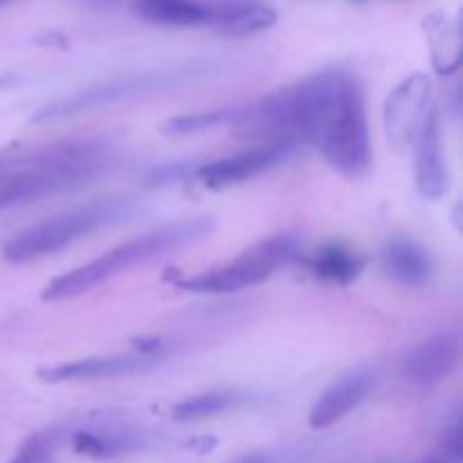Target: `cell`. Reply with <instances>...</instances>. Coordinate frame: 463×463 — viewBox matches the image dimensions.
<instances>
[{
    "mask_svg": "<svg viewBox=\"0 0 463 463\" xmlns=\"http://www.w3.org/2000/svg\"><path fill=\"white\" fill-rule=\"evenodd\" d=\"M348 71H324L292 86L274 90L251 104H242L235 129L258 145H301L319 140Z\"/></svg>",
    "mask_w": 463,
    "mask_h": 463,
    "instance_id": "cell-1",
    "label": "cell"
},
{
    "mask_svg": "<svg viewBox=\"0 0 463 463\" xmlns=\"http://www.w3.org/2000/svg\"><path fill=\"white\" fill-rule=\"evenodd\" d=\"M213 229H215V220L208 215H199L172 222V224L161 226V229H154L149 233L138 235V238L127 240V242L109 249L107 253H102L95 260L50 280L43 292H41V298L54 303L80 297V294L90 292L98 285L111 280L113 276L122 274L129 267L143 265V262L154 260V258L167 256V253L190 247V244L202 242L213 233Z\"/></svg>",
    "mask_w": 463,
    "mask_h": 463,
    "instance_id": "cell-2",
    "label": "cell"
},
{
    "mask_svg": "<svg viewBox=\"0 0 463 463\" xmlns=\"http://www.w3.org/2000/svg\"><path fill=\"white\" fill-rule=\"evenodd\" d=\"M134 208V199L118 194V197L99 199V202L86 203L75 211L48 217L7 240L3 247V258L9 265H23V262L52 256V253L71 247L77 240L90 235L93 231L129 220Z\"/></svg>",
    "mask_w": 463,
    "mask_h": 463,
    "instance_id": "cell-3",
    "label": "cell"
},
{
    "mask_svg": "<svg viewBox=\"0 0 463 463\" xmlns=\"http://www.w3.org/2000/svg\"><path fill=\"white\" fill-rule=\"evenodd\" d=\"M208 71H211V66H199V63H194V66L172 68V71H154L143 72V75H129L120 77V80L102 81V84L89 86V89L77 90V93L45 104V107H41L32 116V122H36V125H52V122L84 116V113L120 107V104L149 98V95L167 93V90L181 89V86H188L203 80L208 75Z\"/></svg>",
    "mask_w": 463,
    "mask_h": 463,
    "instance_id": "cell-4",
    "label": "cell"
},
{
    "mask_svg": "<svg viewBox=\"0 0 463 463\" xmlns=\"http://www.w3.org/2000/svg\"><path fill=\"white\" fill-rule=\"evenodd\" d=\"M317 145L328 165L339 175L348 179H362L371 172L373 152H371L364 90L351 72L339 89L333 111L321 129Z\"/></svg>",
    "mask_w": 463,
    "mask_h": 463,
    "instance_id": "cell-5",
    "label": "cell"
},
{
    "mask_svg": "<svg viewBox=\"0 0 463 463\" xmlns=\"http://www.w3.org/2000/svg\"><path fill=\"white\" fill-rule=\"evenodd\" d=\"M303 258L297 235H271L235 258L233 262L193 276H170L172 285L193 294H233L269 279L279 267Z\"/></svg>",
    "mask_w": 463,
    "mask_h": 463,
    "instance_id": "cell-6",
    "label": "cell"
},
{
    "mask_svg": "<svg viewBox=\"0 0 463 463\" xmlns=\"http://www.w3.org/2000/svg\"><path fill=\"white\" fill-rule=\"evenodd\" d=\"M111 163L113 147L104 140H61L32 149H5L0 152V184L45 172H80L95 179Z\"/></svg>",
    "mask_w": 463,
    "mask_h": 463,
    "instance_id": "cell-7",
    "label": "cell"
},
{
    "mask_svg": "<svg viewBox=\"0 0 463 463\" xmlns=\"http://www.w3.org/2000/svg\"><path fill=\"white\" fill-rule=\"evenodd\" d=\"M432 104L430 77L425 72H414V75L405 77L384 102L383 116L389 143L396 149L414 145Z\"/></svg>",
    "mask_w": 463,
    "mask_h": 463,
    "instance_id": "cell-8",
    "label": "cell"
},
{
    "mask_svg": "<svg viewBox=\"0 0 463 463\" xmlns=\"http://www.w3.org/2000/svg\"><path fill=\"white\" fill-rule=\"evenodd\" d=\"M289 154H294V149L288 145H253L251 149H244L233 156L202 161L194 172V181L213 190L229 188V185H238L253 176L265 175L267 170L283 163Z\"/></svg>",
    "mask_w": 463,
    "mask_h": 463,
    "instance_id": "cell-9",
    "label": "cell"
},
{
    "mask_svg": "<svg viewBox=\"0 0 463 463\" xmlns=\"http://www.w3.org/2000/svg\"><path fill=\"white\" fill-rule=\"evenodd\" d=\"M414 181L423 199H441L450 188L446 149H443L441 109L432 104L419 136L414 140Z\"/></svg>",
    "mask_w": 463,
    "mask_h": 463,
    "instance_id": "cell-10",
    "label": "cell"
},
{
    "mask_svg": "<svg viewBox=\"0 0 463 463\" xmlns=\"http://www.w3.org/2000/svg\"><path fill=\"white\" fill-rule=\"evenodd\" d=\"M165 360L163 355H145V353H118V355L86 357V360L61 362V364L41 366L36 378L48 384L86 383V380H109L122 375L143 373Z\"/></svg>",
    "mask_w": 463,
    "mask_h": 463,
    "instance_id": "cell-11",
    "label": "cell"
},
{
    "mask_svg": "<svg viewBox=\"0 0 463 463\" xmlns=\"http://www.w3.org/2000/svg\"><path fill=\"white\" fill-rule=\"evenodd\" d=\"M461 362V337L457 333H439L420 342L405 355L402 380L414 389H432L450 378Z\"/></svg>",
    "mask_w": 463,
    "mask_h": 463,
    "instance_id": "cell-12",
    "label": "cell"
},
{
    "mask_svg": "<svg viewBox=\"0 0 463 463\" xmlns=\"http://www.w3.org/2000/svg\"><path fill=\"white\" fill-rule=\"evenodd\" d=\"M375 378L366 369H355L351 373L342 375L317 398L310 414H307V423H310L312 430L330 428L337 420H342L344 416L351 414L353 410H357L371 396Z\"/></svg>",
    "mask_w": 463,
    "mask_h": 463,
    "instance_id": "cell-13",
    "label": "cell"
},
{
    "mask_svg": "<svg viewBox=\"0 0 463 463\" xmlns=\"http://www.w3.org/2000/svg\"><path fill=\"white\" fill-rule=\"evenodd\" d=\"M90 181L95 179L80 175V172H45V175L16 176V179L3 181L0 184V213L23 206V203L54 197V194L71 193Z\"/></svg>",
    "mask_w": 463,
    "mask_h": 463,
    "instance_id": "cell-14",
    "label": "cell"
},
{
    "mask_svg": "<svg viewBox=\"0 0 463 463\" xmlns=\"http://www.w3.org/2000/svg\"><path fill=\"white\" fill-rule=\"evenodd\" d=\"M279 21L276 9L267 5L251 3V0H229L213 7V23L220 34L231 36V39H242V36L260 34L269 30Z\"/></svg>",
    "mask_w": 463,
    "mask_h": 463,
    "instance_id": "cell-15",
    "label": "cell"
},
{
    "mask_svg": "<svg viewBox=\"0 0 463 463\" xmlns=\"http://www.w3.org/2000/svg\"><path fill=\"white\" fill-rule=\"evenodd\" d=\"M384 271L402 288H423L432 280L434 262L420 244L411 240H392L383 251Z\"/></svg>",
    "mask_w": 463,
    "mask_h": 463,
    "instance_id": "cell-16",
    "label": "cell"
},
{
    "mask_svg": "<svg viewBox=\"0 0 463 463\" xmlns=\"http://www.w3.org/2000/svg\"><path fill=\"white\" fill-rule=\"evenodd\" d=\"M136 12L154 25L197 27L213 23V5L199 0H136Z\"/></svg>",
    "mask_w": 463,
    "mask_h": 463,
    "instance_id": "cell-17",
    "label": "cell"
},
{
    "mask_svg": "<svg viewBox=\"0 0 463 463\" xmlns=\"http://www.w3.org/2000/svg\"><path fill=\"white\" fill-rule=\"evenodd\" d=\"M428 36L432 66L439 75H452L461 66V32L457 23L443 14H432L423 21Z\"/></svg>",
    "mask_w": 463,
    "mask_h": 463,
    "instance_id": "cell-18",
    "label": "cell"
},
{
    "mask_svg": "<svg viewBox=\"0 0 463 463\" xmlns=\"http://www.w3.org/2000/svg\"><path fill=\"white\" fill-rule=\"evenodd\" d=\"M307 269L330 285H351L364 269V258L342 244H328L307 260Z\"/></svg>",
    "mask_w": 463,
    "mask_h": 463,
    "instance_id": "cell-19",
    "label": "cell"
},
{
    "mask_svg": "<svg viewBox=\"0 0 463 463\" xmlns=\"http://www.w3.org/2000/svg\"><path fill=\"white\" fill-rule=\"evenodd\" d=\"M71 446L77 455L111 459L140 448V439L127 430H77L71 437Z\"/></svg>",
    "mask_w": 463,
    "mask_h": 463,
    "instance_id": "cell-20",
    "label": "cell"
},
{
    "mask_svg": "<svg viewBox=\"0 0 463 463\" xmlns=\"http://www.w3.org/2000/svg\"><path fill=\"white\" fill-rule=\"evenodd\" d=\"M249 396L240 392H208L190 396L185 401L176 402L170 410L172 419L179 423H193V420L208 419V416H217L222 411H229L247 402Z\"/></svg>",
    "mask_w": 463,
    "mask_h": 463,
    "instance_id": "cell-21",
    "label": "cell"
},
{
    "mask_svg": "<svg viewBox=\"0 0 463 463\" xmlns=\"http://www.w3.org/2000/svg\"><path fill=\"white\" fill-rule=\"evenodd\" d=\"M242 104H233V107H220L213 111H199V113H184V116H175L170 120L163 122L161 131L165 136H190L199 134V131L217 129V127H235L238 122Z\"/></svg>",
    "mask_w": 463,
    "mask_h": 463,
    "instance_id": "cell-22",
    "label": "cell"
},
{
    "mask_svg": "<svg viewBox=\"0 0 463 463\" xmlns=\"http://www.w3.org/2000/svg\"><path fill=\"white\" fill-rule=\"evenodd\" d=\"M61 437L63 434L54 428L34 432L18 446L16 455L7 463H52L57 448L61 446Z\"/></svg>",
    "mask_w": 463,
    "mask_h": 463,
    "instance_id": "cell-23",
    "label": "cell"
},
{
    "mask_svg": "<svg viewBox=\"0 0 463 463\" xmlns=\"http://www.w3.org/2000/svg\"><path fill=\"white\" fill-rule=\"evenodd\" d=\"M199 163L202 161L163 163V165L152 167L143 176V185H147V188H167V185L188 184V181H194V172H197Z\"/></svg>",
    "mask_w": 463,
    "mask_h": 463,
    "instance_id": "cell-24",
    "label": "cell"
},
{
    "mask_svg": "<svg viewBox=\"0 0 463 463\" xmlns=\"http://www.w3.org/2000/svg\"><path fill=\"white\" fill-rule=\"evenodd\" d=\"M229 463H283V459L279 455H274V452H247V455L235 457Z\"/></svg>",
    "mask_w": 463,
    "mask_h": 463,
    "instance_id": "cell-25",
    "label": "cell"
},
{
    "mask_svg": "<svg viewBox=\"0 0 463 463\" xmlns=\"http://www.w3.org/2000/svg\"><path fill=\"white\" fill-rule=\"evenodd\" d=\"M21 84V77L12 75V72H0V93L14 89V86Z\"/></svg>",
    "mask_w": 463,
    "mask_h": 463,
    "instance_id": "cell-26",
    "label": "cell"
},
{
    "mask_svg": "<svg viewBox=\"0 0 463 463\" xmlns=\"http://www.w3.org/2000/svg\"><path fill=\"white\" fill-rule=\"evenodd\" d=\"M414 463H459V461H455L452 459V457H448V455H437V457H430V459H420V461H414Z\"/></svg>",
    "mask_w": 463,
    "mask_h": 463,
    "instance_id": "cell-27",
    "label": "cell"
},
{
    "mask_svg": "<svg viewBox=\"0 0 463 463\" xmlns=\"http://www.w3.org/2000/svg\"><path fill=\"white\" fill-rule=\"evenodd\" d=\"M351 3H366V0H351Z\"/></svg>",
    "mask_w": 463,
    "mask_h": 463,
    "instance_id": "cell-28",
    "label": "cell"
},
{
    "mask_svg": "<svg viewBox=\"0 0 463 463\" xmlns=\"http://www.w3.org/2000/svg\"><path fill=\"white\" fill-rule=\"evenodd\" d=\"M0 3H5V0H0Z\"/></svg>",
    "mask_w": 463,
    "mask_h": 463,
    "instance_id": "cell-29",
    "label": "cell"
}]
</instances>
